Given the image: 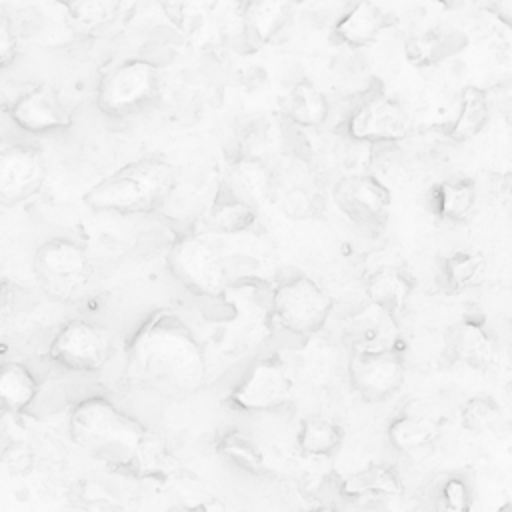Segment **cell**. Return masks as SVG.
<instances>
[{
    "mask_svg": "<svg viewBox=\"0 0 512 512\" xmlns=\"http://www.w3.org/2000/svg\"><path fill=\"white\" fill-rule=\"evenodd\" d=\"M474 490L464 474H446L438 480L430 496L432 512H470Z\"/></svg>",
    "mask_w": 512,
    "mask_h": 512,
    "instance_id": "25",
    "label": "cell"
},
{
    "mask_svg": "<svg viewBox=\"0 0 512 512\" xmlns=\"http://www.w3.org/2000/svg\"><path fill=\"white\" fill-rule=\"evenodd\" d=\"M256 214L258 212H254V210L246 208L244 204L218 192L214 206L210 210V226L216 230H222V232H242L254 224Z\"/></svg>",
    "mask_w": 512,
    "mask_h": 512,
    "instance_id": "28",
    "label": "cell"
},
{
    "mask_svg": "<svg viewBox=\"0 0 512 512\" xmlns=\"http://www.w3.org/2000/svg\"><path fill=\"white\" fill-rule=\"evenodd\" d=\"M160 90L158 66L134 58L110 68L98 82L96 108L112 118L130 116L146 108Z\"/></svg>",
    "mask_w": 512,
    "mask_h": 512,
    "instance_id": "4",
    "label": "cell"
},
{
    "mask_svg": "<svg viewBox=\"0 0 512 512\" xmlns=\"http://www.w3.org/2000/svg\"><path fill=\"white\" fill-rule=\"evenodd\" d=\"M336 206L360 228L376 230L386 222L390 196L384 184L368 174L340 178L332 188Z\"/></svg>",
    "mask_w": 512,
    "mask_h": 512,
    "instance_id": "13",
    "label": "cell"
},
{
    "mask_svg": "<svg viewBox=\"0 0 512 512\" xmlns=\"http://www.w3.org/2000/svg\"><path fill=\"white\" fill-rule=\"evenodd\" d=\"M486 120V104L482 100V96L474 90H470L464 98V104H462V110L456 118V124H454V130H452V136L456 140H464L472 134H476L482 124Z\"/></svg>",
    "mask_w": 512,
    "mask_h": 512,
    "instance_id": "31",
    "label": "cell"
},
{
    "mask_svg": "<svg viewBox=\"0 0 512 512\" xmlns=\"http://www.w3.org/2000/svg\"><path fill=\"white\" fill-rule=\"evenodd\" d=\"M406 364L400 348L352 350L348 360V378L352 388L366 402H384L392 398L404 382Z\"/></svg>",
    "mask_w": 512,
    "mask_h": 512,
    "instance_id": "9",
    "label": "cell"
},
{
    "mask_svg": "<svg viewBox=\"0 0 512 512\" xmlns=\"http://www.w3.org/2000/svg\"><path fill=\"white\" fill-rule=\"evenodd\" d=\"M46 160L38 146L10 144L0 150V206H16L40 190Z\"/></svg>",
    "mask_w": 512,
    "mask_h": 512,
    "instance_id": "11",
    "label": "cell"
},
{
    "mask_svg": "<svg viewBox=\"0 0 512 512\" xmlns=\"http://www.w3.org/2000/svg\"><path fill=\"white\" fill-rule=\"evenodd\" d=\"M272 188V176L268 166L254 156H240L226 168L220 192L228 198L258 212Z\"/></svg>",
    "mask_w": 512,
    "mask_h": 512,
    "instance_id": "15",
    "label": "cell"
},
{
    "mask_svg": "<svg viewBox=\"0 0 512 512\" xmlns=\"http://www.w3.org/2000/svg\"><path fill=\"white\" fill-rule=\"evenodd\" d=\"M386 28L384 12L370 0H358L334 26V34L348 46H366Z\"/></svg>",
    "mask_w": 512,
    "mask_h": 512,
    "instance_id": "19",
    "label": "cell"
},
{
    "mask_svg": "<svg viewBox=\"0 0 512 512\" xmlns=\"http://www.w3.org/2000/svg\"><path fill=\"white\" fill-rule=\"evenodd\" d=\"M112 352L110 332L88 320L64 324L48 348L52 362L72 372H96L108 364Z\"/></svg>",
    "mask_w": 512,
    "mask_h": 512,
    "instance_id": "8",
    "label": "cell"
},
{
    "mask_svg": "<svg viewBox=\"0 0 512 512\" xmlns=\"http://www.w3.org/2000/svg\"><path fill=\"white\" fill-rule=\"evenodd\" d=\"M442 432V420L428 410L406 408L386 428L388 444L400 454H412L432 446Z\"/></svg>",
    "mask_w": 512,
    "mask_h": 512,
    "instance_id": "16",
    "label": "cell"
},
{
    "mask_svg": "<svg viewBox=\"0 0 512 512\" xmlns=\"http://www.w3.org/2000/svg\"><path fill=\"white\" fill-rule=\"evenodd\" d=\"M344 440V428L324 416H308L300 422L296 444L306 456L324 458L334 454Z\"/></svg>",
    "mask_w": 512,
    "mask_h": 512,
    "instance_id": "22",
    "label": "cell"
},
{
    "mask_svg": "<svg viewBox=\"0 0 512 512\" xmlns=\"http://www.w3.org/2000/svg\"><path fill=\"white\" fill-rule=\"evenodd\" d=\"M122 6V0H70L66 18L72 28L80 32H92L114 20Z\"/></svg>",
    "mask_w": 512,
    "mask_h": 512,
    "instance_id": "26",
    "label": "cell"
},
{
    "mask_svg": "<svg viewBox=\"0 0 512 512\" xmlns=\"http://www.w3.org/2000/svg\"><path fill=\"white\" fill-rule=\"evenodd\" d=\"M500 418V408L490 396H474L462 408V426L474 434L494 430Z\"/></svg>",
    "mask_w": 512,
    "mask_h": 512,
    "instance_id": "29",
    "label": "cell"
},
{
    "mask_svg": "<svg viewBox=\"0 0 512 512\" xmlns=\"http://www.w3.org/2000/svg\"><path fill=\"white\" fill-rule=\"evenodd\" d=\"M408 58L416 64H430L444 58L446 52V38L438 36L436 32H426L412 38L406 46Z\"/></svg>",
    "mask_w": 512,
    "mask_h": 512,
    "instance_id": "32",
    "label": "cell"
},
{
    "mask_svg": "<svg viewBox=\"0 0 512 512\" xmlns=\"http://www.w3.org/2000/svg\"><path fill=\"white\" fill-rule=\"evenodd\" d=\"M404 492V482L400 472L382 462L364 466L362 470L352 472L340 484V494L346 500L354 502H374L384 498H394Z\"/></svg>",
    "mask_w": 512,
    "mask_h": 512,
    "instance_id": "17",
    "label": "cell"
},
{
    "mask_svg": "<svg viewBox=\"0 0 512 512\" xmlns=\"http://www.w3.org/2000/svg\"><path fill=\"white\" fill-rule=\"evenodd\" d=\"M0 296H2V284H0Z\"/></svg>",
    "mask_w": 512,
    "mask_h": 512,
    "instance_id": "40",
    "label": "cell"
},
{
    "mask_svg": "<svg viewBox=\"0 0 512 512\" xmlns=\"http://www.w3.org/2000/svg\"><path fill=\"white\" fill-rule=\"evenodd\" d=\"M32 266L42 290L56 300L76 298L92 278L86 250L68 238L44 240L34 252Z\"/></svg>",
    "mask_w": 512,
    "mask_h": 512,
    "instance_id": "5",
    "label": "cell"
},
{
    "mask_svg": "<svg viewBox=\"0 0 512 512\" xmlns=\"http://www.w3.org/2000/svg\"><path fill=\"white\" fill-rule=\"evenodd\" d=\"M304 512H336V510H332L328 506H320V508H312V510H304Z\"/></svg>",
    "mask_w": 512,
    "mask_h": 512,
    "instance_id": "36",
    "label": "cell"
},
{
    "mask_svg": "<svg viewBox=\"0 0 512 512\" xmlns=\"http://www.w3.org/2000/svg\"><path fill=\"white\" fill-rule=\"evenodd\" d=\"M474 186L468 180H450L436 188L434 202L444 218H464L474 206Z\"/></svg>",
    "mask_w": 512,
    "mask_h": 512,
    "instance_id": "27",
    "label": "cell"
},
{
    "mask_svg": "<svg viewBox=\"0 0 512 512\" xmlns=\"http://www.w3.org/2000/svg\"><path fill=\"white\" fill-rule=\"evenodd\" d=\"M282 112L298 126H318L326 120L330 104L326 96L308 80L296 82L280 100Z\"/></svg>",
    "mask_w": 512,
    "mask_h": 512,
    "instance_id": "20",
    "label": "cell"
},
{
    "mask_svg": "<svg viewBox=\"0 0 512 512\" xmlns=\"http://www.w3.org/2000/svg\"><path fill=\"white\" fill-rule=\"evenodd\" d=\"M446 272H448L450 282H454L458 286H466L480 272V260L472 258L468 254H458L448 262Z\"/></svg>",
    "mask_w": 512,
    "mask_h": 512,
    "instance_id": "34",
    "label": "cell"
},
{
    "mask_svg": "<svg viewBox=\"0 0 512 512\" xmlns=\"http://www.w3.org/2000/svg\"><path fill=\"white\" fill-rule=\"evenodd\" d=\"M218 450L228 460H232L234 464H238L240 468H244L248 472H260V468H262V454L258 452L256 444L252 440H248L246 436H242L240 432L224 434L218 442Z\"/></svg>",
    "mask_w": 512,
    "mask_h": 512,
    "instance_id": "30",
    "label": "cell"
},
{
    "mask_svg": "<svg viewBox=\"0 0 512 512\" xmlns=\"http://www.w3.org/2000/svg\"><path fill=\"white\" fill-rule=\"evenodd\" d=\"M126 374L134 384L162 398L180 400L204 384L206 360L184 320L160 310L130 340Z\"/></svg>",
    "mask_w": 512,
    "mask_h": 512,
    "instance_id": "1",
    "label": "cell"
},
{
    "mask_svg": "<svg viewBox=\"0 0 512 512\" xmlns=\"http://www.w3.org/2000/svg\"><path fill=\"white\" fill-rule=\"evenodd\" d=\"M346 132L362 142H394L406 136L408 116L402 106L388 96L376 92L358 102L348 120Z\"/></svg>",
    "mask_w": 512,
    "mask_h": 512,
    "instance_id": "12",
    "label": "cell"
},
{
    "mask_svg": "<svg viewBox=\"0 0 512 512\" xmlns=\"http://www.w3.org/2000/svg\"><path fill=\"white\" fill-rule=\"evenodd\" d=\"M38 394V380L32 370L20 362L0 364V410L22 412Z\"/></svg>",
    "mask_w": 512,
    "mask_h": 512,
    "instance_id": "21",
    "label": "cell"
},
{
    "mask_svg": "<svg viewBox=\"0 0 512 512\" xmlns=\"http://www.w3.org/2000/svg\"><path fill=\"white\" fill-rule=\"evenodd\" d=\"M366 292L372 306L394 316L396 312H400L410 294V282L400 270L382 268L370 276Z\"/></svg>",
    "mask_w": 512,
    "mask_h": 512,
    "instance_id": "23",
    "label": "cell"
},
{
    "mask_svg": "<svg viewBox=\"0 0 512 512\" xmlns=\"http://www.w3.org/2000/svg\"><path fill=\"white\" fill-rule=\"evenodd\" d=\"M490 10L502 24L512 28V0H494Z\"/></svg>",
    "mask_w": 512,
    "mask_h": 512,
    "instance_id": "35",
    "label": "cell"
},
{
    "mask_svg": "<svg viewBox=\"0 0 512 512\" xmlns=\"http://www.w3.org/2000/svg\"><path fill=\"white\" fill-rule=\"evenodd\" d=\"M272 312L290 334L312 336L324 328L332 312V298L312 278L300 274L274 290Z\"/></svg>",
    "mask_w": 512,
    "mask_h": 512,
    "instance_id": "6",
    "label": "cell"
},
{
    "mask_svg": "<svg viewBox=\"0 0 512 512\" xmlns=\"http://www.w3.org/2000/svg\"><path fill=\"white\" fill-rule=\"evenodd\" d=\"M18 56V36L4 8H0V70L8 68Z\"/></svg>",
    "mask_w": 512,
    "mask_h": 512,
    "instance_id": "33",
    "label": "cell"
},
{
    "mask_svg": "<svg viewBox=\"0 0 512 512\" xmlns=\"http://www.w3.org/2000/svg\"><path fill=\"white\" fill-rule=\"evenodd\" d=\"M498 512H512V502H508L506 506H502Z\"/></svg>",
    "mask_w": 512,
    "mask_h": 512,
    "instance_id": "38",
    "label": "cell"
},
{
    "mask_svg": "<svg viewBox=\"0 0 512 512\" xmlns=\"http://www.w3.org/2000/svg\"><path fill=\"white\" fill-rule=\"evenodd\" d=\"M452 348L454 354L474 370H486L496 358L492 338L476 324H462L454 334Z\"/></svg>",
    "mask_w": 512,
    "mask_h": 512,
    "instance_id": "24",
    "label": "cell"
},
{
    "mask_svg": "<svg viewBox=\"0 0 512 512\" xmlns=\"http://www.w3.org/2000/svg\"><path fill=\"white\" fill-rule=\"evenodd\" d=\"M58 2H60V4H62V6H66V4H68V2H70V0H58Z\"/></svg>",
    "mask_w": 512,
    "mask_h": 512,
    "instance_id": "39",
    "label": "cell"
},
{
    "mask_svg": "<svg viewBox=\"0 0 512 512\" xmlns=\"http://www.w3.org/2000/svg\"><path fill=\"white\" fill-rule=\"evenodd\" d=\"M296 12V0H244L242 24L250 44L272 42Z\"/></svg>",
    "mask_w": 512,
    "mask_h": 512,
    "instance_id": "18",
    "label": "cell"
},
{
    "mask_svg": "<svg viewBox=\"0 0 512 512\" xmlns=\"http://www.w3.org/2000/svg\"><path fill=\"white\" fill-rule=\"evenodd\" d=\"M436 2H440V4H446V6H456V4H460L462 0H436Z\"/></svg>",
    "mask_w": 512,
    "mask_h": 512,
    "instance_id": "37",
    "label": "cell"
},
{
    "mask_svg": "<svg viewBox=\"0 0 512 512\" xmlns=\"http://www.w3.org/2000/svg\"><path fill=\"white\" fill-rule=\"evenodd\" d=\"M168 270L196 296L216 298L224 290V266L216 250L196 234L180 236L168 250Z\"/></svg>",
    "mask_w": 512,
    "mask_h": 512,
    "instance_id": "7",
    "label": "cell"
},
{
    "mask_svg": "<svg viewBox=\"0 0 512 512\" xmlns=\"http://www.w3.org/2000/svg\"><path fill=\"white\" fill-rule=\"evenodd\" d=\"M10 118L18 128L32 134L64 130L72 124L70 112L48 84H38L18 96L10 106Z\"/></svg>",
    "mask_w": 512,
    "mask_h": 512,
    "instance_id": "14",
    "label": "cell"
},
{
    "mask_svg": "<svg viewBox=\"0 0 512 512\" xmlns=\"http://www.w3.org/2000/svg\"><path fill=\"white\" fill-rule=\"evenodd\" d=\"M70 436L102 460L130 464L144 446L146 428L106 396H88L70 410Z\"/></svg>",
    "mask_w": 512,
    "mask_h": 512,
    "instance_id": "3",
    "label": "cell"
},
{
    "mask_svg": "<svg viewBox=\"0 0 512 512\" xmlns=\"http://www.w3.org/2000/svg\"><path fill=\"white\" fill-rule=\"evenodd\" d=\"M292 392V376L278 356L260 358L238 388L232 392L230 402L240 410L262 412L284 404Z\"/></svg>",
    "mask_w": 512,
    "mask_h": 512,
    "instance_id": "10",
    "label": "cell"
},
{
    "mask_svg": "<svg viewBox=\"0 0 512 512\" xmlns=\"http://www.w3.org/2000/svg\"><path fill=\"white\" fill-rule=\"evenodd\" d=\"M176 170L162 158H138L84 192L82 200L96 212L146 214L154 212L172 194Z\"/></svg>",
    "mask_w": 512,
    "mask_h": 512,
    "instance_id": "2",
    "label": "cell"
}]
</instances>
